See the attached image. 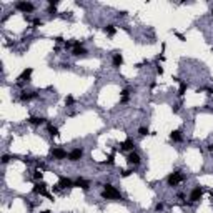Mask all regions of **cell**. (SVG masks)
Masks as SVG:
<instances>
[{
  "label": "cell",
  "mask_w": 213,
  "mask_h": 213,
  "mask_svg": "<svg viewBox=\"0 0 213 213\" xmlns=\"http://www.w3.org/2000/svg\"><path fill=\"white\" fill-rule=\"evenodd\" d=\"M130 173H132V172H128V170H125V172H123V173H122V175H123V176H128V175H130Z\"/></svg>",
  "instance_id": "cell-31"
},
{
  "label": "cell",
  "mask_w": 213,
  "mask_h": 213,
  "mask_svg": "<svg viewBox=\"0 0 213 213\" xmlns=\"http://www.w3.org/2000/svg\"><path fill=\"white\" fill-rule=\"evenodd\" d=\"M35 97H37L35 92H27V90L22 92V95H20V98H22L23 102H29V100H32V98H35Z\"/></svg>",
  "instance_id": "cell-13"
},
{
  "label": "cell",
  "mask_w": 213,
  "mask_h": 213,
  "mask_svg": "<svg viewBox=\"0 0 213 213\" xmlns=\"http://www.w3.org/2000/svg\"><path fill=\"white\" fill-rule=\"evenodd\" d=\"M183 180V175L180 173V172H175V173H170L168 175V178H166V182L170 186H176V185L180 183Z\"/></svg>",
  "instance_id": "cell-2"
},
{
  "label": "cell",
  "mask_w": 213,
  "mask_h": 213,
  "mask_svg": "<svg viewBox=\"0 0 213 213\" xmlns=\"http://www.w3.org/2000/svg\"><path fill=\"white\" fill-rule=\"evenodd\" d=\"M33 193L37 195H43V196H49V198H52L49 193H47V183L45 182H39V183L33 186Z\"/></svg>",
  "instance_id": "cell-5"
},
{
  "label": "cell",
  "mask_w": 213,
  "mask_h": 213,
  "mask_svg": "<svg viewBox=\"0 0 213 213\" xmlns=\"http://www.w3.org/2000/svg\"><path fill=\"white\" fill-rule=\"evenodd\" d=\"M29 122L32 125H43V123H45V118H43V116H30Z\"/></svg>",
  "instance_id": "cell-16"
},
{
  "label": "cell",
  "mask_w": 213,
  "mask_h": 213,
  "mask_svg": "<svg viewBox=\"0 0 213 213\" xmlns=\"http://www.w3.org/2000/svg\"><path fill=\"white\" fill-rule=\"evenodd\" d=\"M156 212H162V210H163V203H156Z\"/></svg>",
  "instance_id": "cell-27"
},
{
  "label": "cell",
  "mask_w": 213,
  "mask_h": 213,
  "mask_svg": "<svg viewBox=\"0 0 213 213\" xmlns=\"http://www.w3.org/2000/svg\"><path fill=\"white\" fill-rule=\"evenodd\" d=\"M107 163H108V165H113V163H115V160H113V155H110V156H108Z\"/></svg>",
  "instance_id": "cell-25"
},
{
  "label": "cell",
  "mask_w": 213,
  "mask_h": 213,
  "mask_svg": "<svg viewBox=\"0 0 213 213\" xmlns=\"http://www.w3.org/2000/svg\"><path fill=\"white\" fill-rule=\"evenodd\" d=\"M73 102H75V98H73V97H67V98H65V103H67V105H73Z\"/></svg>",
  "instance_id": "cell-23"
},
{
  "label": "cell",
  "mask_w": 213,
  "mask_h": 213,
  "mask_svg": "<svg viewBox=\"0 0 213 213\" xmlns=\"http://www.w3.org/2000/svg\"><path fill=\"white\" fill-rule=\"evenodd\" d=\"M75 186H80V188H83V190H88V188H90V182L83 180V178H77Z\"/></svg>",
  "instance_id": "cell-15"
},
{
  "label": "cell",
  "mask_w": 213,
  "mask_h": 213,
  "mask_svg": "<svg viewBox=\"0 0 213 213\" xmlns=\"http://www.w3.org/2000/svg\"><path fill=\"white\" fill-rule=\"evenodd\" d=\"M138 133H140L142 136H146L148 133H150V130H148L146 126H140V128H138Z\"/></svg>",
  "instance_id": "cell-21"
},
{
  "label": "cell",
  "mask_w": 213,
  "mask_h": 213,
  "mask_svg": "<svg viewBox=\"0 0 213 213\" xmlns=\"http://www.w3.org/2000/svg\"><path fill=\"white\" fill-rule=\"evenodd\" d=\"M42 176H43V173H42L40 170H35V172H33V178H35V180H42Z\"/></svg>",
  "instance_id": "cell-22"
},
{
  "label": "cell",
  "mask_w": 213,
  "mask_h": 213,
  "mask_svg": "<svg viewBox=\"0 0 213 213\" xmlns=\"http://www.w3.org/2000/svg\"><path fill=\"white\" fill-rule=\"evenodd\" d=\"M208 150H210V152H213V145H212V143L208 145Z\"/></svg>",
  "instance_id": "cell-32"
},
{
  "label": "cell",
  "mask_w": 213,
  "mask_h": 213,
  "mask_svg": "<svg viewBox=\"0 0 213 213\" xmlns=\"http://www.w3.org/2000/svg\"><path fill=\"white\" fill-rule=\"evenodd\" d=\"M15 9L20 10V12H23V13H30V12H33V3H30V2H17L15 3Z\"/></svg>",
  "instance_id": "cell-3"
},
{
  "label": "cell",
  "mask_w": 213,
  "mask_h": 213,
  "mask_svg": "<svg viewBox=\"0 0 213 213\" xmlns=\"http://www.w3.org/2000/svg\"><path fill=\"white\" fill-rule=\"evenodd\" d=\"M186 88H188V85H186L185 82H180V88H178V95H180V97H182V95H185Z\"/></svg>",
  "instance_id": "cell-20"
},
{
  "label": "cell",
  "mask_w": 213,
  "mask_h": 213,
  "mask_svg": "<svg viewBox=\"0 0 213 213\" xmlns=\"http://www.w3.org/2000/svg\"><path fill=\"white\" fill-rule=\"evenodd\" d=\"M126 162L130 165H140L142 158H140V155H138L136 152H130V155L126 156Z\"/></svg>",
  "instance_id": "cell-9"
},
{
  "label": "cell",
  "mask_w": 213,
  "mask_h": 213,
  "mask_svg": "<svg viewBox=\"0 0 213 213\" xmlns=\"http://www.w3.org/2000/svg\"><path fill=\"white\" fill-rule=\"evenodd\" d=\"M202 195H203V188L202 186H195L192 195H190V202H198L202 198Z\"/></svg>",
  "instance_id": "cell-7"
},
{
  "label": "cell",
  "mask_w": 213,
  "mask_h": 213,
  "mask_svg": "<svg viewBox=\"0 0 213 213\" xmlns=\"http://www.w3.org/2000/svg\"><path fill=\"white\" fill-rule=\"evenodd\" d=\"M156 73H160V75L163 73V68L160 67V65H156Z\"/></svg>",
  "instance_id": "cell-28"
},
{
  "label": "cell",
  "mask_w": 213,
  "mask_h": 213,
  "mask_svg": "<svg viewBox=\"0 0 213 213\" xmlns=\"http://www.w3.org/2000/svg\"><path fill=\"white\" fill-rule=\"evenodd\" d=\"M102 196H103L105 200H116V198H122L120 192L116 190L113 185H110V183L103 185V192H102Z\"/></svg>",
  "instance_id": "cell-1"
},
{
  "label": "cell",
  "mask_w": 213,
  "mask_h": 213,
  "mask_svg": "<svg viewBox=\"0 0 213 213\" xmlns=\"http://www.w3.org/2000/svg\"><path fill=\"white\" fill-rule=\"evenodd\" d=\"M57 186L58 188H72V186H75V183L70 178H67V176H60V182H58Z\"/></svg>",
  "instance_id": "cell-8"
},
{
  "label": "cell",
  "mask_w": 213,
  "mask_h": 213,
  "mask_svg": "<svg viewBox=\"0 0 213 213\" xmlns=\"http://www.w3.org/2000/svg\"><path fill=\"white\" fill-rule=\"evenodd\" d=\"M40 25H42V20H39V19L33 20V27H40Z\"/></svg>",
  "instance_id": "cell-26"
},
{
  "label": "cell",
  "mask_w": 213,
  "mask_h": 213,
  "mask_svg": "<svg viewBox=\"0 0 213 213\" xmlns=\"http://www.w3.org/2000/svg\"><path fill=\"white\" fill-rule=\"evenodd\" d=\"M42 213H50V212H49V210H45V212H42Z\"/></svg>",
  "instance_id": "cell-33"
},
{
  "label": "cell",
  "mask_w": 213,
  "mask_h": 213,
  "mask_svg": "<svg viewBox=\"0 0 213 213\" xmlns=\"http://www.w3.org/2000/svg\"><path fill=\"white\" fill-rule=\"evenodd\" d=\"M122 148H123V150H130V152H133V148H135V142H133L132 138H126L125 142L122 143Z\"/></svg>",
  "instance_id": "cell-12"
},
{
  "label": "cell",
  "mask_w": 213,
  "mask_h": 213,
  "mask_svg": "<svg viewBox=\"0 0 213 213\" xmlns=\"http://www.w3.org/2000/svg\"><path fill=\"white\" fill-rule=\"evenodd\" d=\"M175 35H176V37H178V39L182 40V42H183V40H185V37H183V35H182V33H178V32H176V33H175Z\"/></svg>",
  "instance_id": "cell-29"
},
{
  "label": "cell",
  "mask_w": 213,
  "mask_h": 213,
  "mask_svg": "<svg viewBox=\"0 0 213 213\" xmlns=\"http://www.w3.org/2000/svg\"><path fill=\"white\" fill-rule=\"evenodd\" d=\"M52 155L58 158V160H63V158H67V152L63 150V148H52Z\"/></svg>",
  "instance_id": "cell-10"
},
{
  "label": "cell",
  "mask_w": 213,
  "mask_h": 213,
  "mask_svg": "<svg viewBox=\"0 0 213 213\" xmlns=\"http://www.w3.org/2000/svg\"><path fill=\"white\" fill-rule=\"evenodd\" d=\"M49 13H50V15H53V13H55V7H50V9H49Z\"/></svg>",
  "instance_id": "cell-30"
},
{
  "label": "cell",
  "mask_w": 213,
  "mask_h": 213,
  "mask_svg": "<svg viewBox=\"0 0 213 213\" xmlns=\"http://www.w3.org/2000/svg\"><path fill=\"white\" fill-rule=\"evenodd\" d=\"M112 63H113V67L118 68L122 63H123V57H122V53H115L113 55V60H112Z\"/></svg>",
  "instance_id": "cell-14"
},
{
  "label": "cell",
  "mask_w": 213,
  "mask_h": 213,
  "mask_svg": "<svg viewBox=\"0 0 213 213\" xmlns=\"http://www.w3.org/2000/svg\"><path fill=\"white\" fill-rule=\"evenodd\" d=\"M72 55H73V57H83V55H87V50L83 49V45H82L80 42H73Z\"/></svg>",
  "instance_id": "cell-4"
},
{
  "label": "cell",
  "mask_w": 213,
  "mask_h": 213,
  "mask_svg": "<svg viewBox=\"0 0 213 213\" xmlns=\"http://www.w3.org/2000/svg\"><path fill=\"white\" fill-rule=\"evenodd\" d=\"M82 156H83V150H82V148H73V150L68 153V160H70V162H78Z\"/></svg>",
  "instance_id": "cell-6"
},
{
  "label": "cell",
  "mask_w": 213,
  "mask_h": 213,
  "mask_svg": "<svg viewBox=\"0 0 213 213\" xmlns=\"http://www.w3.org/2000/svg\"><path fill=\"white\" fill-rule=\"evenodd\" d=\"M47 130H49V133L52 136H57L58 135V128H57V126H53L52 123H49V125H47Z\"/></svg>",
  "instance_id": "cell-19"
},
{
  "label": "cell",
  "mask_w": 213,
  "mask_h": 213,
  "mask_svg": "<svg viewBox=\"0 0 213 213\" xmlns=\"http://www.w3.org/2000/svg\"><path fill=\"white\" fill-rule=\"evenodd\" d=\"M9 162H10V156L9 155H3V156H2V163H9Z\"/></svg>",
  "instance_id": "cell-24"
},
{
  "label": "cell",
  "mask_w": 213,
  "mask_h": 213,
  "mask_svg": "<svg viewBox=\"0 0 213 213\" xmlns=\"http://www.w3.org/2000/svg\"><path fill=\"white\" fill-rule=\"evenodd\" d=\"M32 72H33L32 68H25V70L20 73V77H19V82H20V83H22V82H29V80H30V75H32Z\"/></svg>",
  "instance_id": "cell-11"
},
{
  "label": "cell",
  "mask_w": 213,
  "mask_h": 213,
  "mask_svg": "<svg viewBox=\"0 0 213 213\" xmlns=\"http://www.w3.org/2000/svg\"><path fill=\"white\" fill-rule=\"evenodd\" d=\"M103 32H105L108 37H113L116 33V29H115V25H107V27H103Z\"/></svg>",
  "instance_id": "cell-17"
},
{
  "label": "cell",
  "mask_w": 213,
  "mask_h": 213,
  "mask_svg": "<svg viewBox=\"0 0 213 213\" xmlns=\"http://www.w3.org/2000/svg\"><path fill=\"white\" fill-rule=\"evenodd\" d=\"M170 138H172L173 142H182V132H180V130H173V132L170 133Z\"/></svg>",
  "instance_id": "cell-18"
}]
</instances>
